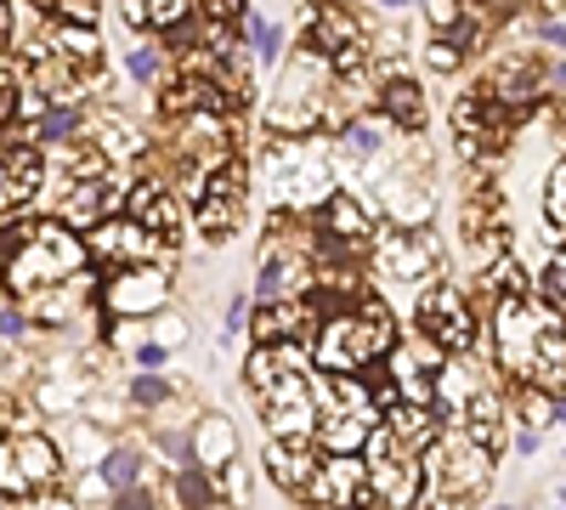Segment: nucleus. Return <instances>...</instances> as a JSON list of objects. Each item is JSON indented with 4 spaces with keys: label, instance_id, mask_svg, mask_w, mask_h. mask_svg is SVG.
<instances>
[{
    "label": "nucleus",
    "instance_id": "obj_1",
    "mask_svg": "<svg viewBox=\"0 0 566 510\" xmlns=\"http://www.w3.org/2000/svg\"><path fill=\"white\" fill-rule=\"evenodd\" d=\"M391 341H397L391 312L380 301H363L357 295V306H346V312H335V318L323 323L317 363L323 368H374L380 357H391Z\"/></svg>",
    "mask_w": 566,
    "mask_h": 510
},
{
    "label": "nucleus",
    "instance_id": "obj_2",
    "mask_svg": "<svg viewBox=\"0 0 566 510\" xmlns=\"http://www.w3.org/2000/svg\"><path fill=\"white\" fill-rule=\"evenodd\" d=\"M85 250L63 233V227H29V239L7 256V284L12 295H40V290H57L69 272H80Z\"/></svg>",
    "mask_w": 566,
    "mask_h": 510
},
{
    "label": "nucleus",
    "instance_id": "obj_3",
    "mask_svg": "<svg viewBox=\"0 0 566 510\" xmlns=\"http://www.w3.org/2000/svg\"><path fill=\"white\" fill-rule=\"evenodd\" d=\"M266 181H272V199H277L283 210L328 205V165H323V148L312 143V136L272 143V148H266Z\"/></svg>",
    "mask_w": 566,
    "mask_h": 510
},
{
    "label": "nucleus",
    "instance_id": "obj_4",
    "mask_svg": "<svg viewBox=\"0 0 566 510\" xmlns=\"http://www.w3.org/2000/svg\"><path fill=\"white\" fill-rule=\"evenodd\" d=\"M363 459H368L374 504H413V499H419V488H424V454H419L413 443H402L386 420L368 431Z\"/></svg>",
    "mask_w": 566,
    "mask_h": 510
},
{
    "label": "nucleus",
    "instance_id": "obj_5",
    "mask_svg": "<svg viewBox=\"0 0 566 510\" xmlns=\"http://www.w3.org/2000/svg\"><path fill=\"white\" fill-rule=\"evenodd\" d=\"M493 448H482L470 431H453V443H431L424 448V466H431V493L437 499H476L493 477Z\"/></svg>",
    "mask_w": 566,
    "mask_h": 510
},
{
    "label": "nucleus",
    "instance_id": "obj_6",
    "mask_svg": "<svg viewBox=\"0 0 566 510\" xmlns=\"http://www.w3.org/2000/svg\"><path fill=\"white\" fill-rule=\"evenodd\" d=\"M244 194H250V176L239 159H221L205 181V194H199V233L210 239H227L232 227L244 221Z\"/></svg>",
    "mask_w": 566,
    "mask_h": 510
},
{
    "label": "nucleus",
    "instance_id": "obj_7",
    "mask_svg": "<svg viewBox=\"0 0 566 510\" xmlns=\"http://www.w3.org/2000/svg\"><path fill=\"white\" fill-rule=\"evenodd\" d=\"M91 256L108 261V267H142V261H159L165 256V233H159V227H148V221H136V216L97 221V227H91Z\"/></svg>",
    "mask_w": 566,
    "mask_h": 510
},
{
    "label": "nucleus",
    "instance_id": "obj_8",
    "mask_svg": "<svg viewBox=\"0 0 566 510\" xmlns=\"http://www.w3.org/2000/svg\"><path fill=\"white\" fill-rule=\"evenodd\" d=\"M306 499H317V504H374L368 459L363 454H328V459H317V477L306 482Z\"/></svg>",
    "mask_w": 566,
    "mask_h": 510
},
{
    "label": "nucleus",
    "instance_id": "obj_9",
    "mask_svg": "<svg viewBox=\"0 0 566 510\" xmlns=\"http://www.w3.org/2000/svg\"><path fill=\"white\" fill-rule=\"evenodd\" d=\"M170 301V278L165 267L154 261H142V267H119L108 278V290H103V306L108 312H159Z\"/></svg>",
    "mask_w": 566,
    "mask_h": 510
},
{
    "label": "nucleus",
    "instance_id": "obj_10",
    "mask_svg": "<svg viewBox=\"0 0 566 510\" xmlns=\"http://www.w3.org/2000/svg\"><path fill=\"white\" fill-rule=\"evenodd\" d=\"M419 330H424V341H431L437 352H464L470 335H476V323H470L464 301L448 284H437L431 295H424V306H419Z\"/></svg>",
    "mask_w": 566,
    "mask_h": 510
},
{
    "label": "nucleus",
    "instance_id": "obj_11",
    "mask_svg": "<svg viewBox=\"0 0 566 510\" xmlns=\"http://www.w3.org/2000/svg\"><path fill=\"white\" fill-rule=\"evenodd\" d=\"M261 471L283 493H306V482L317 477V443L312 437H272L266 454H261Z\"/></svg>",
    "mask_w": 566,
    "mask_h": 510
},
{
    "label": "nucleus",
    "instance_id": "obj_12",
    "mask_svg": "<svg viewBox=\"0 0 566 510\" xmlns=\"http://www.w3.org/2000/svg\"><path fill=\"white\" fill-rule=\"evenodd\" d=\"M437 261V244L424 233H380V244H374V267H380L386 278H424Z\"/></svg>",
    "mask_w": 566,
    "mask_h": 510
},
{
    "label": "nucleus",
    "instance_id": "obj_13",
    "mask_svg": "<svg viewBox=\"0 0 566 510\" xmlns=\"http://www.w3.org/2000/svg\"><path fill=\"white\" fill-rule=\"evenodd\" d=\"M323 233H328V239H340V244L357 250V256L374 244L368 221H363V205H357L352 194H328V205H323Z\"/></svg>",
    "mask_w": 566,
    "mask_h": 510
},
{
    "label": "nucleus",
    "instance_id": "obj_14",
    "mask_svg": "<svg viewBox=\"0 0 566 510\" xmlns=\"http://www.w3.org/2000/svg\"><path fill=\"white\" fill-rule=\"evenodd\" d=\"M363 40V29L340 12V7H317V18L306 23V52H346V45H357Z\"/></svg>",
    "mask_w": 566,
    "mask_h": 510
},
{
    "label": "nucleus",
    "instance_id": "obj_15",
    "mask_svg": "<svg viewBox=\"0 0 566 510\" xmlns=\"http://www.w3.org/2000/svg\"><path fill=\"white\" fill-rule=\"evenodd\" d=\"M12 448H18V459H23V471H29V482L34 488H45V482H57L63 477V448L52 443V437H12Z\"/></svg>",
    "mask_w": 566,
    "mask_h": 510
},
{
    "label": "nucleus",
    "instance_id": "obj_16",
    "mask_svg": "<svg viewBox=\"0 0 566 510\" xmlns=\"http://www.w3.org/2000/svg\"><path fill=\"white\" fill-rule=\"evenodd\" d=\"M232 448H239V431H232L221 414H205L199 420V431H193V454H199V466L205 471H221L227 459H232Z\"/></svg>",
    "mask_w": 566,
    "mask_h": 510
},
{
    "label": "nucleus",
    "instance_id": "obj_17",
    "mask_svg": "<svg viewBox=\"0 0 566 510\" xmlns=\"http://www.w3.org/2000/svg\"><path fill=\"white\" fill-rule=\"evenodd\" d=\"M108 205H114V199H108V188H103V181H97V176H80V181H69L63 221H74V227H97Z\"/></svg>",
    "mask_w": 566,
    "mask_h": 510
},
{
    "label": "nucleus",
    "instance_id": "obj_18",
    "mask_svg": "<svg viewBox=\"0 0 566 510\" xmlns=\"http://www.w3.org/2000/svg\"><path fill=\"white\" fill-rule=\"evenodd\" d=\"M464 431L476 437L482 448H493V454L504 448V414H499V403L488 392H476V397L464 403Z\"/></svg>",
    "mask_w": 566,
    "mask_h": 510
},
{
    "label": "nucleus",
    "instance_id": "obj_19",
    "mask_svg": "<svg viewBox=\"0 0 566 510\" xmlns=\"http://www.w3.org/2000/svg\"><path fill=\"white\" fill-rule=\"evenodd\" d=\"M380 103H386V119H391L397 131H408V125L419 131V125H424V91H419L413 80H391Z\"/></svg>",
    "mask_w": 566,
    "mask_h": 510
},
{
    "label": "nucleus",
    "instance_id": "obj_20",
    "mask_svg": "<svg viewBox=\"0 0 566 510\" xmlns=\"http://www.w3.org/2000/svg\"><path fill=\"white\" fill-rule=\"evenodd\" d=\"M386 136H391V125L386 119H357V125H346V136H340V154L346 159H357V165H374L380 159V148H386Z\"/></svg>",
    "mask_w": 566,
    "mask_h": 510
},
{
    "label": "nucleus",
    "instance_id": "obj_21",
    "mask_svg": "<svg viewBox=\"0 0 566 510\" xmlns=\"http://www.w3.org/2000/svg\"><path fill=\"white\" fill-rule=\"evenodd\" d=\"M193 12V0H125L130 29H170Z\"/></svg>",
    "mask_w": 566,
    "mask_h": 510
},
{
    "label": "nucleus",
    "instance_id": "obj_22",
    "mask_svg": "<svg viewBox=\"0 0 566 510\" xmlns=\"http://www.w3.org/2000/svg\"><path fill=\"white\" fill-rule=\"evenodd\" d=\"M125 210L136 216V221H148V227H159V233H170V227H176V205L154 188V181H148V188H130V199H125Z\"/></svg>",
    "mask_w": 566,
    "mask_h": 510
},
{
    "label": "nucleus",
    "instance_id": "obj_23",
    "mask_svg": "<svg viewBox=\"0 0 566 510\" xmlns=\"http://www.w3.org/2000/svg\"><path fill=\"white\" fill-rule=\"evenodd\" d=\"M52 45L63 58H74V63H97V23H57Z\"/></svg>",
    "mask_w": 566,
    "mask_h": 510
},
{
    "label": "nucleus",
    "instance_id": "obj_24",
    "mask_svg": "<svg viewBox=\"0 0 566 510\" xmlns=\"http://www.w3.org/2000/svg\"><path fill=\"white\" fill-rule=\"evenodd\" d=\"M74 131H80V108H45L40 125H34V143L40 148H63Z\"/></svg>",
    "mask_w": 566,
    "mask_h": 510
},
{
    "label": "nucleus",
    "instance_id": "obj_25",
    "mask_svg": "<svg viewBox=\"0 0 566 510\" xmlns=\"http://www.w3.org/2000/svg\"><path fill=\"white\" fill-rule=\"evenodd\" d=\"M103 477H108V488H114V493H130V488L142 482V459L119 448V454H108V459H103Z\"/></svg>",
    "mask_w": 566,
    "mask_h": 510
},
{
    "label": "nucleus",
    "instance_id": "obj_26",
    "mask_svg": "<svg viewBox=\"0 0 566 510\" xmlns=\"http://www.w3.org/2000/svg\"><path fill=\"white\" fill-rule=\"evenodd\" d=\"M0 488H7L12 499L34 493V482H29V471H23V459H18V448H12V443H0Z\"/></svg>",
    "mask_w": 566,
    "mask_h": 510
},
{
    "label": "nucleus",
    "instance_id": "obj_27",
    "mask_svg": "<svg viewBox=\"0 0 566 510\" xmlns=\"http://www.w3.org/2000/svg\"><path fill=\"white\" fill-rule=\"evenodd\" d=\"M544 210H549V221L566 233V159L555 165V176H549V194H544Z\"/></svg>",
    "mask_w": 566,
    "mask_h": 510
},
{
    "label": "nucleus",
    "instance_id": "obj_28",
    "mask_svg": "<svg viewBox=\"0 0 566 510\" xmlns=\"http://www.w3.org/2000/svg\"><path fill=\"white\" fill-rule=\"evenodd\" d=\"M493 290L499 295H533V284L522 278V267H515V261H493Z\"/></svg>",
    "mask_w": 566,
    "mask_h": 510
},
{
    "label": "nucleus",
    "instance_id": "obj_29",
    "mask_svg": "<svg viewBox=\"0 0 566 510\" xmlns=\"http://www.w3.org/2000/svg\"><path fill=\"white\" fill-rule=\"evenodd\" d=\"M23 199H29V188H23V181H18L7 165H0V216H12Z\"/></svg>",
    "mask_w": 566,
    "mask_h": 510
},
{
    "label": "nucleus",
    "instance_id": "obj_30",
    "mask_svg": "<svg viewBox=\"0 0 566 510\" xmlns=\"http://www.w3.org/2000/svg\"><path fill=\"white\" fill-rule=\"evenodd\" d=\"M130 397H136V403H148V408H154V403H165V397H170V386H165V381H154V375H142V381L130 386Z\"/></svg>",
    "mask_w": 566,
    "mask_h": 510
},
{
    "label": "nucleus",
    "instance_id": "obj_31",
    "mask_svg": "<svg viewBox=\"0 0 566 510\" xmlns=\"http://www.w3.org/2000/svg\"><path fill=\"white\" fill-rule=\"evenodd\" d=\"M250 40H255V52H261V63H272V58H277V29H266L261 18L250 23Z\"/></svg>",
    "mask_w": 566,
    "mask_h": 510
},
{
    "label": "nucleus",
    "instance_id": "obj_32",
    "mask_svg": "<svg viewBox=\"0 0 566 510\" xmlns=\"http://www.w3.org/2000/svg\"><path fill=\"white\" fill-rule=\"evenodd\" d=\"M18 114V85L7 80V74H0V131H7V119Z\"/></svg>",
    "mask_w": 566,
    "mask_h": 510
},
{
    "label": "nucleus",
    "instance_id": "obj_33",
    "mask_svg": "<svg viewBox=\"0 0 566 510\" xmlns=\"http://www.w3.org/2000/svg\"><path fill=\"white\" fill-rule=\"evenodd\" d=\"M431 63H437V69H453V63H459V45L437 40V45H431Z\"/></svg>",
    "mask_w": 566,
    "mask_h": 510
},
{
    "label": "nucleus",
    "instance_id": "obj_34",
    "mask_svg": "<svg viewBox=\"0 0 566 510\" xmlns=\"http://www.w3.org/2000/svg\"><path fill=\"white\" fill-rule=\"evenodd\" d=\"M431 18H437V23L448 29V23L459 18V0H431Z\"/></svg>",
    "mask_w": 566,
    "mask_h": 510
},
{
    "label": "nucleus",
    "instance_id": "obj_35",
    "mask_svg": "<svg viewBox=\"0 0 566 510\" xmlns=\"http://www.w3.org/2000/svg\"><path fill=\"white\" fill-rule=\"evenodd\" d=\"M130 74L136 80H154V58L148 52H130Z\"/></svg>",
    "mask_w": 566,
    "mask_h": 510
},
{
    "label": "nucleus",
    "instance_id": "obj_36",
    "mask_svg": "<svg viewBox=\"0 0 566 510\" xmlns=\"http://www.w3.org/2000/svg\"><path fill=\"white\" fill-rule=\"evenodd\" d=\"M23 330V318L18 312H0V335H18Z\"/></svg>",
    "mask_w": 566,
    "mask_h": 510
},
{
    "label": "nucleus",
    "instance_id": "obj_37",
    "mask_svg": "<svg viewBox=\"0 0 566 510\" xmlns=\"http://www.w3.org/2000/svg\"><path fill=\"white\" fill-rule=\"evenodd\" d=\"M544 40H549V45H560V52H566V29H560V23H549V29H544Z\"/></svg>",
    "mask_w": 566,
    "mask_h": 510
},
{
    "label": "nucleus",
    "instance_id": "obj_38",
    "mask_svg": "<svg viewBox=\"0 0 566 510\" xmlns=\"http://www.w3.org/2000/svg\"><path fill=\"white\" fill-rule=\"evenodd\" d=\"M555 80H560V85H566V63H560V69H555Z\"/></svg>",
    "mask_w": 566,
    "mask_h": 510
},
{
    "label": "nucleus",
    "instance_id": "obj_39",
    "mask_svg": "<svg viewBox=\"0 0 566 510\" xmlns=\"http://www.w3.org/2000/svg\"><path fill=\"white\" fill-rule=\"evenodd\" d=\"M380 7H408V0H380Z\"/></svg>",
    "mask_w": 566,
    "mask_h": 510
},
{
    "label": "nucleus",
    "instance_id": "obj_40",
    "mask_svg": "<svg viewBox=\"0 0 566 510\" xmlns=\"http://www.w3.org/2000/svg\"><path fill=\"white\" fill-rule=\"evenodd\" d=\"M7 499H12V493H7V488H0V504H7Z\"/></svg>",
    "mask_w": 566,
    "mask_h": 510
}]
</instances>
